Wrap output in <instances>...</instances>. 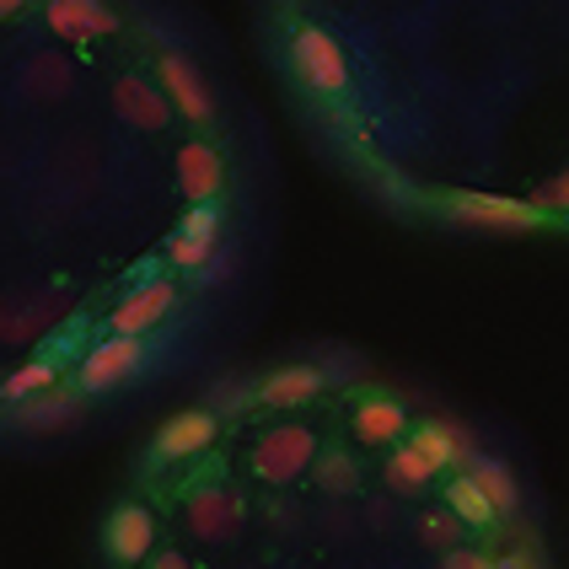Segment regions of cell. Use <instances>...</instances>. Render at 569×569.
<instances>
[{"mask_svg":"<svg viewBox=\"0 0 569 569\" xmlns=\"http://www.w3.org/2000/svg\"><path fill=\"white\" fill-rule=\"evenodd\" d=\"M64 76H70V70H64V60H54V54H49V60H38V70H32V92H38V97L60 92Z\"/></svg>","mask_w":569,"mask_h":569,"instance_id":"obj_24","label":"cell"},{"mask_svg":"<svg viewBox=\"0 0 569 569\" xmlns=\"http://www.w3.org/2000/svg\"><path fill=\"white\" fill-rule=\"evenodd\" d=\"M151 569H193V565H189V553H172V548H167V553L151 559Z\"/></svg>","mask_w":569,"mask_h":569,"instance_id":"obj_28","label":"cell"},{"mask_svg":"<svg viewBox=\"0 0 569 569\" xmlns=\"http://www.w3.org/2000/svg\"><path fill=\"white\" fill-rule=\"evenodd\" d=\"M172 301H178V290H172V280H146L134 296H124L119 307H113V317H108V328L119 333V339H146L151 328H157L161 317L172 312Z\"/></svg>","mask_w":569,"mask_h":569,"instance_id":"obj_6","label":"cell"},{"mask_svg":"<svg viewBox=\"0 0 569 569\" xmlns=\"http://www.w3.org/2000/svg\"><path fill=\"white\" fill-rule=\"evenodd\" d=\"M317 392H322V371L317 366H280V371H269L258 381V403H269V409H301V403H312Z\"/></svg>","mask_w":569,"mask_h":569,"instance_id":"obj_14","label":"cell"},{"mask_svg":"<svg viewBox=\"0 0 569 569\" xmlns=\"http://www.w3.org/2000/svg\"><path fill=\"white\" fill-rule=\"evenodd\" d=\"M349 419H355V436H360V446H398L403 436H409V409H403L398 398H387V392H377V398H360Z\"/></svg>","mask_w":569,"mask_h":569,"instance_id":"obj_11","label":"cell"},{"mask_svg":"<svg viewBox=\"0 0 569 569\" xmlns=\"http://www.w3.org/2000/svg\"><path fill=\"white\" fill-rule=\"evenodd\" d=\"M157 76H161V92H167V102L183 113V119H193V124H204L210 113H216V102H210V87L199 81V70H193L189 54H178V49H167L157 60Z\"/></svg>","mask_w":569,"mask_h":569,"instance_id":"obj_5","label":"cell"},{"mask_svg":"<svg viewBox=\"0 0 569 569\" xmlns=\"http://www.w3.org/2000/svg\"><path fill=\"white\" fill-rule=\"evenodd\" d=\"M425 542L451 553V542H457V516H425Z\"/></svg>","mask_w":569,"mask_h":569,"instance_id":"obj_25","label":"cell"},{"mask_svg":"<svg viewBox=\"0 0 569 569\" xmlns=\"http://www.w3.org/2000/svg\"><path fill=\"white\" fill-rule=\"evenodd\" d=\"M43 17H49V28L60 32V38H97V32L119 28V17L102 0H49Z\"/></svg>","mask_w":569,"mask_h":569,"instance_id":"obj_15","label":"cell"},{"mask_svg":"<svg viewBox=\"0 0 569 569\" xmlns=\"http://www.w3.org/2000/svg\"><path fill=\"white\" fill-rule=\"evenodd\" d=\"M146 366V339H102L97 349H87V360H81V387L87 392H108V387H119L124 377H134Z\"/></svg>","mask_w":569,"mask_h":569,"instance_id":"obj_4","label":"cell"},{"mask_svg":"<svg viewBox=\"0 0 569 569\" xmlns=\"http://www.w3.org/2000/svg\"><path fill=\"white\" fill-rule=\"evenodd\" d=\"M226 183V161L216 146H204V140H193L178 151V189L189 204H216V193Z\"/></svg>","mask_w":569,"mask_h":569,"instance_id":"obj_9","label":"cell"},{"mask_svg":"<svg viewBox=\"0 0 569 569\" xmlns=\"http://www.w3.org/2000/svg\"><path fill=\"white\" fill-rule=\"evenodd\" d=\"M446 210L468 226H489V231H538L542 216L532 199H506V193H451Z\"/></svg>","mask_w":569,"mask_h":569,"instance_id":"obj_3","label":"cell"},{"mask_svg":"<svg viewBox=\"0 0 569 569\" xmlns=\"http://www.w3.org/2000/svg\"><path fill=\"white\" fill-rule=\"evenodd\" d=\"M290 64L301 76V87L317 97H339L349 87V60L339 38L322 28H296L290 32Z\"/></svg>","mask_w":569,"mask_h":569,"instance_id":"obj_1","label":"cell"},{"mask_svg":"<svg viewBox=\"0 0 569 569\" xmlns=\"http://www.w3.org/2000/svg\"><path fill=\"white\" fill-rule=\"evenodd\" d=\"M102 542H108V553H113L119 565H140V559L151 553V542H157L151 510L146 506H119L113 516H108V527H102Z\"/></svg>","mask_w":569,"mask_h":569,"instance_id":"obj_10","label":"cell"},{"mask_svg":"<svg viewBox=\"0 0 569 569\" xmlns=\"http://www.w3.org/2000/svg\"><path fill=\"white\" fill-rule=\"evenodd\" d=\"M409 441L430 457V468H436V473H441V468H462V462H473V441H468L457 425H419Z\"/></svg>","mask_w":569,"mask_h":569,"instance_id":"obj_16","label":"cell"},{"mask_svg":"<svg viewBox=\"0 0 569 569\" xmlns=\"http://www.w3.org/2000/svg\"><path fill=\"white\" fill-rule=\"evenodd\" d=\"M22 6H28V0H0V17H17Z\"/></svg>","mask_w":569,"mask_h":569,"instance_id":"obj_29","label":"cell"},{"mask_svg":"<svg viewBox=\"0 0 569 569\" xmlns=\"http://www.w3.org/2000/svg\"><path fill=\"white\" fill-rule=\"evenodd\" d=\"M473 483L489 495L495 516H516V506H521V489H516V473H510L500 457H473Z\"/></svg>","mask_w":569,"mask_h":569,"instance_id":"obj_18","label":"cell"},{"mask_svg":"<svg viewBox=\"0 0 569 569\" xmlns=\"http://www.w3.org/2000/svg\"><path fill=\"white\" fill-rule=\"evenodd\" d=\"M317 462V436L307 425H274L263 441L253 446V473L263 483H296Z\"/></svg>","mask_w":569,"mask_h":569,"instance_id":"obj_2","label":"cell"},{"mask_svg":"<svg viewBox=\"0 0 569 569\" xmlns=\"http://www.w3.org/2000/svg\"><path fill=\"white\" fill-rule=\"evenodd\" d=\"M11 419H17L22 430H64V425L81 419V403L64 398V392H38L28 403H11Z\"/></svg>","mask_w":569,"mask_h":569,"instance_id":"obj_17","label":"cell"},{"mask_svg":"<svg viewBox=\"0 0 569 569\" xmlns=\"http://www.w3.org/2000/svg\"><path fill=\"white\" fill-rule=\"evenodd\" d=\"M210 441H216V413H204V409L172 413L157 436V457L161 462H183V457H199Z\"/></svg>","mask_w":569,"mask_h":569,"instance_id":"obj_12","label":"cell"},{"mask_svg":"<svg viewBox=\"0 0 569 569\" xmlns=\"http://www.w3.org/2000/svg\"><path fill=\"white\" fill-rule=\"evenodd\" d=\"M446 506H451V516H457L462 527H489V521H500L495 506H489V495L473 483V473H457L446 483Z\"/></svg>","mask_w":569,"mask_h":569,"instance_id":"obj_19","label":"cell"},{"mask_svg":"<svg viewBox=\"0 0 569 569\" xmlns=\"http://www.w3.org/2000/svg\"><path fill=\"white\" fill-rule=\"evenodd\" d=\"M495 569H542V565H538V553H532L527 542H516L510 553H500V559H495Z\"/></svg>","mask_w":569,"mask_h":569,"instance_id":"obj_27","label":"cell"},{"mask_svg":"<svg viewBox=\"0 0 569 569\" xmlns=\"http://www.w3.org/2000/svg\"><path fill=\"white\" fill-rule=\"evenodd\" d=\"M317 489L322 495H355L360 489V462L349 457L345 446H328V451H317Z\"/></svg>","mask_w":569,"mask_h":569,"instance_id":"obj_21","label":"cell"},{"mask_svg":"<svg viewBox=\"0 0 569 569\" xmlns=\"http://www.w3.org/2000/svg\"><path fill=\"white\" fill-rule=\"evenodd\" d=\"M189 532L204 542H226L242 532V500L231 489H199L189 500Z\"/></svg>","mask_w":569,"mask_h":569,"instance_id":"obj_8","label":"cell"},{"mask_svg":"<svg viewBox=\"0 0 569 569\" xmlns=\"http://www.w3.org/2000/svg\"><path fill=\"white\" fill-rule=\"evenodd\" d=\"M113 108H119V119L134 129H161L172 119V102L167 92H157L146 76H124L119 87H113Z\"/></svg>","mask_w":569,"mask_h":569,"instance_id":"obj_13","label":"cell"},{"mask_svg":"<svg viewBox=\"0 0 569 569\" xmlns=\"http://www.w3.org/2000/svg\"><path fill=\"white\" fill-rule=\"evenodd\" d=\"M60 381V371H54V360H28V366H17L11 377H6V403H28V398H38V392H49Z\"/></svg>","mask_w":569,"mask_h":569,"instance_id":"obj_22","label":"cell"},{"mask_svg":"<svg viewBox=\"0 0 569 569\" xmlns=\"http://www.w3.org/2000/svg\"><path fill=\"white\" fill-rule=\"evenodd\" d=\"M532 204H538L542 216H565L569 210V167L553 178V183H542V189H532Z\"/></svg>","mask_w":569,"mask_h":569,"instance_id":"obj_23","label":"cell"},{"mask_svg":"<svg viewBox=\"0 0 569 569\" xmlns=\"http://www.w3.org/2000/svg\"><path fill=\"white\" fill-rule=\"evenodd\" d=\"M430 478H436V468H430V457H425L419 446L413 441L392 446V457H387V483H392L398 495H419Z\"/></svg>","mask_w":569,"mask_h":569,"instance_id":"obj_20","label":"cell"},{"mask_svg":"<svg viewBox=\"0 0 569 569\" xmlns=\"http://www.w3.org/2000/svg\"><path fill=\"white\" fill-rule=\"evenodd\" d=\"M441 569H495V559H489V553H473V548H451L441 559Z\"/></svg>","mask_w":569,"mask_h":569,"instance_id":"obj_26","label":"cell"},{"mask_svg":"<svg viewBox=\"0 0 569 569\" xmlns=\"http://www.w3.org/2000/svg\"><path fill=\"white\" fill-rule=\"evenodd\" d=\"M216 237H221V210L216 204H189V216H183L167 253H172L178 269H204L216 258Z\"/></svg>","mask_w":569,"mask_h":569,"instance_id":"obj_7","label":"cell"}]
</instances>
